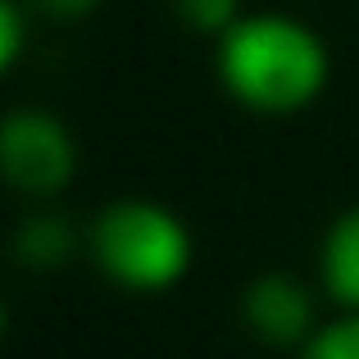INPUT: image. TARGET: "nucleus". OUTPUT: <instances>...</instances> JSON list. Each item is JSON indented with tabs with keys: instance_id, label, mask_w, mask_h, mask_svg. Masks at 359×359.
Listing matches in <instances>:
<instances>
[{
	"instance_id": "obj_1",
	"label": "nucleus",
	"mask_w": 359,
	"mask_h": 359,
	"mask_svg": "<svg viewBox=\"0 0 359 359\" xmlns=\"http://www.w3.org/2000/svg\"><path fill=\"white\" fill-rule=\"evenodd\" d=\"M323 36L291 14H241L219 36V78L255 114H296L327 87Z\"/></svg>"
},
{
	"instance_id": "obj_2",
	"label": "nucleus",
	"mask_w": 359,
	"mask_h": 359,
	"mask_svg": "<svg viewBox=\"0 0 359 359\" xmlns=\"http://www.w3.org/2000/svg\"><path fill=\"white\" fill-rule=\"evenodd\" d=\"M87 250L96 269L114 287L137 291V296H159L173 291L191 269V232L168 205L159 201H114L96 214L87 232Z\"/></svg>"
},
{
	"instance_id": "obj_3",
	"label": "nucleus",
	"mask_w": 359,
	"mask_h": 359,
	"mask_svg": "<svg viewBox=\"0 0 359 359\" xmlns=\"http://www.w3.org/2000/svg\"><path fill=\"white\" fill-rule=\"evenodd\" d=\"M0 164L9 187L27 196H55L73 182L78 146L73 132L46 109H14L0 128Z\"/></svg>"
},
{
	"instance_id": "obj_4",
	"label": "nucleus",
	"mask_w": 359,
	"mask_h": 359,
	"mask_svg": "<svg viewBox=\"0 0 359 359\" xmlns=\"http://www.w3.org/2000/svg\"><path fill=\"white\" fill-rule=\"evenodd\" d=\"M241 323L264 346H305L314 332V300L291 273H259L241 291Z\"/></svg>"
},
{
	"instance_id": "obj_5",
	"label": "nucleus",
	"mask_w": 359,
	"mask_h": 359,
	"mask_svg": "<svg viewBox=\"0 0 359 359\" xmlns=\"http://www.w3.org/2000/svg\"><path fill=\"white\" fill-rule=\"evenodd\" d=\"M318 282L341 309H359V205L337 214L318 245Z\"/></svg>"
},
{
	"instance_id": "obj_6",
	"label": "nucleus",
	"mask_w": 359,
	"mask_h": 359,
	"mask_svg": "<svg viewBox=\"0 0 359 359\" xmlns=\"http://www.w3.org/2000/svg\"><path fill=\"white\" fill-rule=\"evenodd\" d=\"M73 245H78V232L69 228V219H60V214H36V219H27L23 228H18L14 255L23 264H32V269H55V264H64L73 255Z\"/></svg>"
},
{
	"instance_id": "obj_7",
	"label": "nucleus",
	"mask_w": 359,
	"mask_h": 359,
	"mask_svg": "<svg viewBox=\"0 0 359 359\" xmlns=\"http://www.w3.org/2000/svg\"><path fill=\"white\" fill-rule=\"evenodd\" d=\"M300 359H359V309L318 323L309 341L300 346Z\"/></svg>"
},
{
	"instance_id": "obj_8",
	"label": "nucleus",
	"mask_w": 359,
	"mask_h": 359,
	"mask_svg": "<svg viewBox=\"0 0 359 359\" xmlns=\"http://www.w3.org/2000/svg\"><path fill=\"white\" fill-rule=\"evenodd\" d=\"M173 14L182 18L191 32L223 36L241 18V0H173Z\"/></svg>"
},
{
	"instance_id": "obj_9",
	"label": "nucleus",
	"mask_w": 359,
	"mask_h": 359,
	"mask_svg": "<svg viewBox=\"0 0 359 359\" xmlns=\"http://www.w3.org/2000/svg\"><path fill=\"white\" fill-rule=\"evenodd\" d=\"M23 9L18 0H0V69H14L23 50Z\"/></svg>"
},
{
	"instance_id": "obj_10",
	"label": "nucleus",
	"mask_w": 359,
	"mask_h": 359,
	"mask_svg": "<svg viewBox=\"0 0 359 359\" xmlns=\"http://www.w3.org/2000/svg\"><path fill=\"white\" fill-rule=\"evenodd\" d=\"M100 0H41V9L50 18H82V14H91Z\"/></svg>"
}]
</instances>
